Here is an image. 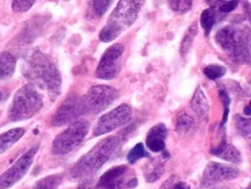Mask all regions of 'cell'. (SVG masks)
Wrapping results in <instances>:
<instances>
[{"label": "cell", "instance_id": "603a6c76", "mask_svg": "<svg viewBox=\"0 0 251 189\" xmlns=\"http://www.w3.org/2000/svg\"><path fill=\"white\" fill-rule=\"evenodd\" d=\"M226 70L225 66L219 65V64H211V65H207L205 69H203V73L208 79L211 80H216L222 78L226 74Z\"/></svg>", "mask_w": 251, "mask_h": 189}, {"label": "cell", "instance_id": "9c48e42d", "mask_svg": "<svg viewBox=\"0 0 251 189\" xmlns=\"http://www.w3.org/2000/svg\"><path fill=\"white\" fill-rule=\"evenodd\" d=\"M130 171L127 166L121 165L108 169L99 179L96 189H126L134 188L137 185L135 178H129Z\"/></svg>", "mask_w": 251, "mask_h": 189}, {"label": "cell", "instance_id": "e575fe53", "mask_svg": "<svg viewBox=\"0 0 251 189\" xmlns=\"http://www.w3.org/2000/svg\"><path fill=\"white\" fill-rule=\"evenodd\" d=\"M219 189H224V188H219Z\"/></svg>", "mask_w": 251, "mask_h": 189}, {"label": "cell", "instance_id": "d590c367", "mask_svg": "<svg viewBox=\"0 0 251 189\" xmlns=\"http://www.w3.org/2000/svg\"><path fill=\"white\" fill-rule=\"evenodd\" d=\"M249 189H251V187H250V188H249Z\"/></svg>", "mask_w": 251, "mask_h": 189}, {"label": "cell", "instance_id": "83f0119b", "mask_svg": "<svg viewBox=\"0 0 251 189\" xmlns=\"http://www.w3.org/2000/svg\"><path fill=\"white\" fill-rule=\"evenodd\" d=\"M218 4L219 5L216 6V8H218L220 13L228 14L230 13V12H233L234 9L237 7L238 1H218Z\"/></svg>", "mask_w": 251, "mask_h": 189}, {"label": "cell", "instance_id": "7c38bea8", "mask_svg": "<svg viewBox=\"0 0 251 189\" xmlns=\"http://www.w3.org/2000/svg\"><path fill=\"white\" fill-rule=\"evenodd\" d=\"M83 114V97L78 96L77 94H72L58 107L55 114L52 115L50 123L54 127H62V125L71 123Z\"/></svg>", "mask_w": 251, "mask_h": 189}, {"label": "cell", "instance_id": "7402d4cb", "mask_svg": "<svg viewBox=\"0 0 251 189\" xmlns=\"http://www.w3.org/2000/svg\"><path fill=\"white\" fill-rule=\"evenodd\" d=\"M216 21V11L213 8H208L202 11L201 18H200V22H201V26L205 30V35H209L212 28L214 27Z\"/></svg>", "mask_w": 251, "mask_h": 189}, {"label": "cell", "instance_id": "d6986e66", "mask_svg": "<svg viewBox=\"0 0 251 189\" xmlns=\"http://www.w3.org/2000/svg\"><path fill=\"white\" fill-rule=\"evenodd\" d=\"M15 69V58L7 51L0 52V80L9 78Z\"/></svg>", "mask_w": 251, "mask_h": 189}, {"label": "cell", "instance_id": "9a60e30c", "mask_svg": "<svg viewBox=\"0 0 251 189\" xmlns=\"http://www.w3.org/2000/svg\"><path fill=\"white\" fill-rule=\"evenodd\" d=\"M211 152L213 156H216L230 163H241V160H242L240 151L231 145L230 143H228L227 141H222L218 146L213 147Z\"/></svg>", "mask_w": 251, "mask_h": 189}, {"label": "cell", "instance_id": "44dd1931", "mask_svg": "<svg viewBox=\"0 0 251 189\" xmlns=\"http://www.w3.org/2000/svg\"><path fill=\"white\" fill-rule=\"evenodd\" d=\"M63 179L62 174H54L46 176L41 179L40 181L36 182L33 189H57L58 186L61 185Z\"/></svg>", "mask_w": 251, "mask_h": 189}, {"label": "cell", "instance_id": "484cf974", "mask_svg": "<svg viewBox=\"0 0 251 189\" xmlns=\"http://www.w3.org/2000/svg\"><path fill=\"white\" fill-rule=\"evenodd\" d=\"M193 125V119L186 114H181L178 116L177 118V131L185 134L192 128Z\"/></svg>", "mask_w": 251, "mask_h": 189}, {"label": "cell", "instance_id": "8992f818", "mask_svg": "<svg viewBox=\"0 0 251 189\" xmlns=\"http://www.w3.org/2000/svg\"><path fill=\"white\" fill-rule=\"evenodd\" d=\"M89 130L90 123L85 119L72 123L67 130H64L55 138L54 143H52V153L56 156H62V154L71 152L85 140Z\"/></svg>", "mask_w": 251, "mask_h": 189}, {"label": "cell", "instance_id": "3957f363", "mask_svg": "<svg viewBox=\"0 0 251 189\" xmlns=\"http://www.w3.org/2000/svg\"><path fill=\"white\" fill-rule=\"evenodd\" d=\"M122 136L124 134H120L119 136L107 137L97 144L85 156L81 157L76 165L71 168L70 174L72 178H84V176L96 173L99 168H101L121 144Z\"/></svg>", "mask_w": 251, "mask_h": 189}, {"label": "cell", "instance_id": "7a4b0ae2", "mask_svg": "<svg viewBox=\"0 0 251 189\" xmlns=\"http://www.w3.org/2000/svg\"><path fill=\"white\" fill-rule=\"evenodd\" d=\"M215 40L235 62H251V29L246 24H234L221 28Z\"/></svg>", "mask_w": 251, "mask_h": 189}, {"label": "cell", "instance_id": "1f68e13d", "mask_svg": "<svg viewBox=\"0 0 251 189\" xmlns=\"http://www.w3.org/2000/svg\"><path fill=\"white\" fill-rule=\"evenodd\" d=\"M93 188V182L92 180H86L84 181L83 184H80L78 186L77 189H92Z\"/></svg>", "mask_w": 251, "mask_h": 189}, {"label": "cell", "instance_id": "e0dca14e", "mask_svg": "<svg viewBox=\"0 0 251 189\" xmlns=\"http://www.w3.org/2000/svg\"><path fill=\"white\" fill-rule=\"evenodd\" d=\"M144 171V178L148 182H155L161 178L163 173H164V164L162 160L153 159L148 164H146L143 167Z\"/></svg>", "mask_w": 251, "mask_h": 189}, {"label": "cell", "instance_id": "30bf717a", "mask_svg": "<svg viewBox=\"0 0 251 189\" xmlns=\"http://www.w3.org/2000/svg\"><path fill=\"white\" fill-rule=\"evenodd\" d=\"M124 46L122 44H113L106 50L100 59L98 68H97L96 75L100 79L109 80L115 78L120 72V58L124 53Z\"/></svg>", "mask_w": 251, "mask_h": 189}, {"label": "cell", "instance_id": "f1b7e54d", "mask_svg": "<svg viewBox=\"0 0 251 189\" xmlns=\"http://www.w3.org/2000/svg\"><path fill=\"white\" fill-rule=\"evenodd\" d=\"M34 4H35V1H13L12 8L17 13H24V12L28 11Z\"/></svg>", "mask_w": 251, "mask_h": 189}, {"label": "cell", "instance_id": "d4e9b609", "mask_svg": "<svg viewBox=\"0 0 251 189\" xmlns=\"http://www.w3.org/2000/svg\"><path fill=\"white\" fill-rule=\"evenodd\" d=\"M144 157H148V153H147L146 150H144L143 144L139 143L129 151V153H128V157H127V160L130 164H134V163H136L137 160H140L141 158H144Z\"/></svg>", "mask_w": 251, "mask_h": 189}, {"label": "cell", "instance_id": "cb8c5ba5", "mask_svg": "<svg viewBox=\"0 0 251 189\" xmlns=\"http://www.w3.org/2000/svg\"><path fill=\"white\" fill-rule=\"evenodd\" d=\"M197 33H198V26L196 24H194L190 27V29L187 30V34L185 35L183 42H181L180 51H181V55H183V56H185L188 51H190V49H191V47H192L194 37H196Z\"/></svg>", "mask_w": 251, "mask_h": 189}, {"label": "cell", "instance_id": "ffe728a7", "mask_svg": "<svg viewBox=\"0 0 251 189\" xmlns=\"http://www.w3.org/2000/svg\"><path fill=\"white\" fill-rule=\"evenodd\" d=\"M111 1H92L90 2L89 9H87V18L98 19L101 18L106 13Z\"/></svg>", "mask_w": 251, "mask_h": 189}, {"label": "cell", "instance_id": "ac0fdd59", "mask_svg": "<svg viewBox=\"0 0 251 189\" xmlns=\"http://www.w3.org/2000/svg\"><path fill=\"white\" fill-rule=\"evenodd\" d=\"M24 134L25 130L23 128H15L0 135V154L9 149L14 143H17L24 136Z\"/></svg>", "mask_w": 251, "mask_h": 189}, {"label": "cell", "instance_id": "5bb4252c", "mask_svg": "<svg viewBox=\"0 0 251 189\" xmlns=\"http://www.w3.org/2000/svg\"><path fill=\"white\" fill-rule=\"evenodd\" d=\"M168 137V129L165 124L159 123L150 129L147 135V146L152 152H162L165 149V140Z\"/></svg>", "mask_w": 251, "mask_h": 189}, {"label": "cell", "instance_id": "d6a6232c", "mask_svg": "<svg viewBox=\"0 0 251 189\" xmlns=\"http://www.w3.org/2000/svg\"><path fill=\"white\" fill-rule=\"evenodd\" d=\"M174 189H191V187L186 184V182L177 180V182L175 184Z\"/></svg>", "mask_w": 251, "mask_h": 189}, {"label": "cell", "instance_id": "52a82bcc", "mask_svg": "<svg viewBox=\"0 0 251 189\" xmlns=\"http://www.w3.org/2000/svg\"><path fill=\"white\" fill-rule=\"evenodd\" d=\"M118 92L115 88L105 85H98L90 88L83 97L84 114H99L108 108L117 100Z\"/></svg>", "mask_w": 251, "mask_h": 189}, {"label": "cell", "instance_id": "4316f807", "mask_svg": "<svg viewBox=\"0 0 251 189\" xmlns=\"http://www.w3.org/2000/svg\"><path fill=\"white\" fill-rule=\"evenodd\" d=\"M169 5L176 13L184 14L192 7V1H169Z\"/></svg>", "mask_w": 251, "mask_h": 189}, {"label": "cell", "instance_id": "ba28073f", "mask_svg": "<svg viewBox=\"0 0 251 189\" xmlns=\"http://www.w3.org/2000/svg\"><path fill=\"white\" fill-rule=\"evenodd\" d=\"M131 115V108L128 105H121L117 107L115 109L111 110V112L101 116L97 122L96 128L93 130L94 136H100V135H106L115 129L124 127L130 121Z\"/></svg>", "mask_w": 251, "mask_h": 189}, {"label": "cell", "instance_id": "4fadbf2b", "mask_svg": "<svg viewBox=\"0 0 251 189\" xmlns=\"http://www.w3.org/2000/svg\"><path fill=\"white\" fill-rule=\"evenodd\" d=\"M240 171L233 166L225 165L220 163H209L206 166L201 179L202 188H211L213 186L218 185L219 182L234 180L236 179Z\"/></svg>", "mask_w": 251, "mask_h": 189}, {"label": "cell", "instance_id": "4dcf8cb0", "mask_svg": "<svg viewBox=\"0 0 251 189\" xmlns=\"http://www.w3.org/2000/svg\"><path fill=\"white\" fill-rule=\"evenodd\" d=\"M178 178L177 176H171L169 180H166L164 184H163V186L161 187V189H174L175 187V184L177 182Z\"/></svg>", "mask_w": 251, "mask_h": 189}, {"label": "cell", "instance_id": "f546056e", "mask_svg": "<svg viewBox=\"0 0 251 189\" xmlns=\"http://www.w3.org/2000/svg\"><path fill=\"white\" fill-rule=\"evenodd\" d=\"M220 96H221L222 101H224V106H225V113H224V119H222V124L227 122V118H228V112H229V96L224 88H220Z\"/></svg>", "mask_w": 251, "mask_h": 189}, {"label": "cell", "instance_id": "5b68a950", "mask_svg": "<svg viewBox=\"0 0 251 189\" xmlns=\"http://www.w3.org/2000/svg\"><path fill=\"white\" fill-rule=\"evenodd\" d=\"M43 106L41 94L31 85H25L14 94L8 109V118L13 122L33 118Z\"/></svg>", "mask_w": 251, "mask_h": 189}, {"label": "cell", "instance_id": "8fae6325", "mask_svg": "<svg viewBox=\"0 0 251 189\" xmlns=\"http://www.w3.org/2000/svg\"><path fill=\"white\" fill-rule=\"evenodd\" d=\"M37 152V146L31 147L24 154L21 158L15 162L13 166H11L4 174L0 175V189H8L12 186L17 184L26 175L28 169L33 164V160L35 158Z\"/></svg>", "mask_w": 251, "mask_h": 189}, {"label": "cell", "instance_id": "277c9868", "mask_svg": "<svg viewBox=\"0 0 251 189\" xmlns=\"http://www.w3.org/2000/svg\"><path fill=\"white\" fill-rule=\"evenodd\" d=\"M142 2L141 1H120L115 7L107 24L100 31V40L102 42H112L127 30L137 19Z\"/></svg>", "mask_w": 251, "mask_h": 189}, {"label": "cell", "instance_id": "6da1fadb", "mask_svg": "<svg viewBox=\"0 0 251 189\" xmlns=\"http://www.w3.org/2000/svg\"><path fill=\"white\" fill-rule=\"evenodd\" d=\"M23 72L34 85L46 90L52 101H55L61 94V73L54 62L40 50H33L27 53L24 61Z\"/></svg>", "mask_w": 251, "mask_h": 189}, {"label": "cell", "instance_id": "2e32d148", "mask_svg": "<svg viewBox=\"0 0 251 189\" xmlns=\"http://www.w3.org/2000/svg\"><path fill=\"white\" fill-rule=\"evenodd\" d=\"M191 106L194 112L197 113V115L200 118H207L209 115V103L208 100L201 90V87H198L197 91L194 92V95L192 97V101H191Z\"/></svg>", "mask_w": 251, "mask_h": 189}, {"label": "cell", "instance_id": "836d02e7", "mask_svg": "<svg viewBox=\"0 0 251 189\" xmlns=\"http://www.w3.org/2000/svg\"><path fill=\"white\" fill-rule=\"evenodd\" d=\"M6 100V95L4 93H2V91L0 90V102H2V101H5Z\"/></svg>", "mask_w": 251, "mask_h": 189}]
</instances>
